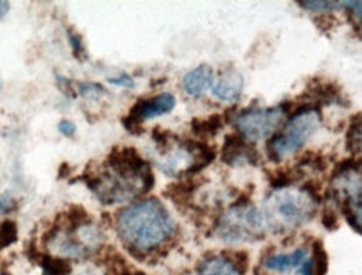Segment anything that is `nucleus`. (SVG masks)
Here are the masks:
<instances>
[{"label": "nucleus", "mask_w": 362, "mask_h": 275, "mask_svg": "<svg viewBox=\"0 0 362 275\" xmlns=\"http://www.w3.org/2000/svg\"><path fill=\"white\" fill-rule=\"evenodd\" d=\"M104 235L94 222L81 218L66 227L55 228L50 235L49 245L60 257H83L95 252L102 245Z\"/></svg>", "instance_id": "7"}, {"label": "nucleus", "mask_w": 362, "mask_h": 275, "mask_svg": "<svg viewBox=\"0 0 362 275\" xmlns=\"http://www.w3.org/2000/svg\"><path fill=\"white\" fill-rule=\"evenodd\" d=\"M324 252L315 247H294L291 250L272 252L259 264L261 275H322Z\"/></svg>", "instance_id": "8"}, {"label": "nucleus", "mask_w": 362, "mask_h": 275, "mask_svg": "<svg viewBox=\"0 0 362 275\" xmlns=\"http://www.w3.org/2000/svg\"><path fill=\"white\" fill-rule=\"evenodd\" d=\"M7 12H8V4L7 2H0V18L6 16Z\"/></svg>", "instance_id": "20"}, {"label": "nucleus", "mask_w": 362, "mask_h": 275, "mask_svg": "<svg viewBox=\"0 0 362 275\" xmlns=\"http://www.w3.org/2000/svg\"><path fill=\"white\" fill-rule=\"evenodd\" d=\"M321 125L317 109H303L287 120L284 129L269 142V156L272 160L282 162L303 148Z\"/></svg>", "instance_id": "6"}, {"label": "nucleus", "mask_w": 362, "mask_h": 275, "mask_svg": "<svg viewBox=\"0 0 362 275\" xmlns=\"http://www.w3.org/2000/svg\"><path fill=\"white\" fill-rule=\"evenodd\" d=\"M267 227L262 212L252 204L232 205L222 213L216 226V235L227 244L257 242L266 234Z\"/></svg>", "instance_id": "5"}, {"label": "nucleus", "mask_w": 362, "mask_h": 275, "mask_svg": "<svg viewBox=\"0 0 362 275\" xmlns=\"http://www.w3.org/2000/svg\"><path fill=\"white\" fill-rule=\"evenodd\" d=\"M110 83H114V86H119V87H134V81L129 76H120V77H112L109 78Z\"/></svg>", "instance_id": "19"}, {"label": "nucleus", "mask_w": 362, "mask_h": 275, "mask_svg": "<svg viewBox=\"0 0 362 275\" xmlns=\"http://www.w3.org/2000/svg\"><path fill=\"white\" fill-rule=\"evenodd\" d=\"M59 130L60 134H64L66 137H71V135L76 134V124L71 122V120H62V122L59 124Z\"/></svg>", "instance_id": "18"}, {"label": "nucleus", "mask_w": 362, "mask_h": 275, "mask_svg": "<svg viewBox=\"0 0 362 275\" xmlns=\"http://www.w3.org/2000/svg\"><path fill=\"white\" fill-rule=\"evenodd\" d=\"M317 211V199L304 187H277L266 197L262 216L266 227L287 232L308 223Z\"/></svg>", "instance_id": "3"}, {"label": "nucleus", "mask_w": 362, "mask_h": 275, "mask_svg": "<svg viewBox=\"0 0 362 275\" xmlns=\"http://www.w3.org/2000/svg\"><path fill=\"white\" fill-rule=\"evenodd\" d=\"M152 184L154 177L147 162L132 148H119L112 152L89 185L100 202L112 205L139 197Z\"/></svg>", "instance_id": "1"}, {"label": "nucleus", "mask_w": 362, "mask_h": 275, "mask_svg": "<svg viewBox=\"0 0 362 275\" xmlns=\"http://www.w3.org/2000/svg\"><path fill=\"white\" fill-rule=\"evenodd\" d=\"M157 167L167 175H182L202 169L211 162L214 153L206 146H199L170 135H157L152 152Z\"/></svg>", "instance_id": "4"}, {"label": "nucleus", "mask_w": 362, "mask_h": 275, "mask_svg": "<svg viewBox=\"0 0 362 275\" xmlns=\"http://www.w3.org/2000/svg\"><path fill=\"white\" fill-rule=\"evenodd\" d=\"M243 88H244L243 76L235 71L222 72L219 77L212 81V86H211L212 95H214L217 100L226 102V104H230V102L238 100L240 94H243Z\"/></svg>", "instance_id": "12"}, {"label": "nucleus", "mask_w": 362, "mask_h": 275, "mask_svg": "<svg viewBox=\"0 0 362 275\" xmlns=\"http://www.w3.org/2000/svg\"><path fill=\"white\" fill-rule=\"evenodd\" d=\"M120 240L132 254L147 255L173 239L175 223L159 200H141L124 209L117 217Z\"/></svg>", "instance_id": "2"}, {"label": "nucleus", "mask_w": 362, "mask_h": 275, "mask_svg": "<svg viewBox=\"0 0 362 275\" xmlns=\"http://www.w3.org/2000/svg\"><path fill=\"white\" fill-rule=\"evenodd\" d=\"M286 119V110L282 107L272 109H252L235 117L234 124L240 137L245 142H259L271 137L281 127Z\"/></svg>", "instance_id": "10"}, {"label": "nucleus", "mask_w": 362, "mask_h": 275, "mask_svg": "<svg viewBox=\"0 0 362 275\" xmlns=\"http://www.w3.org/2000/svg\"><path fill=\"white\" fill-rule=\"evenodd\" d=\"M255 157V152L247 146L245 141H239V139H230L227 141L224 148V160L229 162L232 165L238 164H247Z\"/></svg>", "instance_id": "15"}, {"label": "nucleus", "mask_w": 362, "mask_h": 275, "mask_svg": "<svg viewBox=\"0 0 362 275\" xmlns=\"http://www.w3.org/2000/svg\"><path fill=\"white\" fill-rule=\"evenodd\" d=\"M197 275H244V270L227 255H211L201 264Z\"/></svg>", "instance_id": "14"}, {"label": "nucleus", "mask_w": 362, "mask_h": 275, "mask_svg": "<svg viewBox=\"0 0 362 275\" xmlns=\"http://www.w3.org/2000/svg\"><path fill=\"white\" fill-rule=\"evenodd\" d=\"M212 81H214V72L209 65H201V67L190 71L184 77L182 87L185 94L190 97H201L207 88H211Z\"/></svg>", "instance_id": "13"}, {"label": "nucleus", "mask_w": 362, "mask_h": 275, "mask_svg": "<svg viewBox=\"0 0 362 275\" xmlns=\"http://www.w3.org/2000/svg\"><path fill=\"white\" fill-rule=\"evenodd\" d=\"M175 107V99L173 94H159L152 99L141 100L134 107L131 115H129V122L132 124H142L148 119L160 117V115L169 114Z\"/></svg>", "instance_id": "11"}, {"label": "nucleus", "mask_w": 362, "mask_h": 275, "mask_svg": "<svg viewBox=\"0 0 362 275\" xmlns=\"http://www.w3.org/2000/svg\"><path fill=\"white\" fill-rule=\"evenodd\" d=\"M332 194L341 205L347 221L357 232L361 230V169L349 165L337 172L332 180Z\"/></svg>", "instance_id": "9"}, {"label": "nucleus", "mask_w": 362, "mask_h": 275, "mask_svg": "<svg viewBox=\"0 0 362 275\" xmlns=\"http://www.w3.org/2000/svg\"><path fill=\"white\" fill-rule=\"evenodd\" d=\"M299 6L304 7V8H309V11H314V12H326V11H331V8L339 7V4H332V2H303V4H299Z\"/></svg>", "instance_id": "17"}, {"label": "nucleus", "mask_w": 362, "mask_h": 275, "mask_svg": "<svg viewBox=\"0 0 362 275\" xmlns=\"http://www.w3.org/2000/svg\"><path fill=\"white\" fill-rule=\"evenodd\" d=\"M347 144H349V148L352 152L361 151V122L359 120H356V124H352L349 135H347Z\"/></svg>", "instance_id": "16"}]
</instances>
